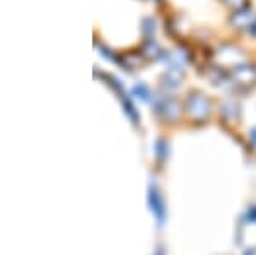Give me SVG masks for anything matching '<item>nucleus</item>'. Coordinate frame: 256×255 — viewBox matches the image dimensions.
I'll use <instances>...</instances> for the list:
<instances>
[{
  "mask_svg": "<svg viewBox=\"0 0 256 255\" xmlns=\"http://www.w3.org/2000/svg\"><path fill=\"white\" fill-rule=\"evenodd\" d=\"M248 217H250V221H255L256 223V208H251L248 211Z\"/></svg>",
  "mask_w": 256,
  "mask_h": 255,
  "instance_id": "nucleus-2",
  "label": "nucleus"
},
{
  "mask_svg": "<svg viewBox=\"0 0 256 255\" xmlns=\"http://www.w3.org/2000/svg\"><path fill=\"white\" fill-rule=\"evenodd\" d=\"M157 255H164V252H162V249H159V250H157Z\"/></svg>",
  "mask_w": 256,
  "mask_h": 255,
  "instance_id": "nucleus-3",
  "label": "nucleus"
},
{
  "mask_svg": "<svg viewBox=\"0 0 256 255\" xmlns=\"http://www.w3.org/2000/svg\"><path fill=\"white\" fill-rule=\"evenodd\" d=\"M149 201H150V209L154 211L155 217H157V223L162 224L164 223V217H166V208H164V202H162L161 195L155 188L150 190V195H149Z\"/></svg>",
  "mask_w": 256,
  "mask_h": 255,
  "instance_id": "nucleus-1",
  "label": "nucleus"
}]
</instances>
